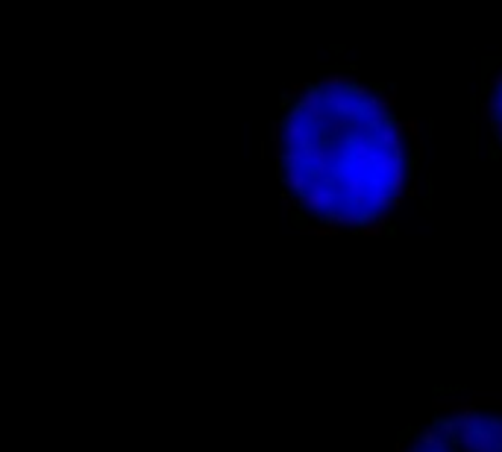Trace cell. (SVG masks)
<instances>
[{"mask_svg":"<svg viewBox=\"0 0 502 452\" xmlns=\"http://www.w3.org/2000/svg\"><path fill=\"white\" fill-rule=\"evenodd\" d=\"M271 153L285 209L308 232H379L414 188L409 117L391 91L352 74H326L285 94Z\"/></svg>","mask_w":502,"mask_h":452,"instance_id":"cell-1","label":"cell"},{"mask_svg":"<svg viewBox=\"0 0 502 452\" xmlns=\"http://www.w3.org/2000/svg\"><path fill=\"white\" fill-rule=\"evenodd\" d=\"M397 452H502V406L459 402L438 409L402 435Z\"/></svg>","mask_w":502,"mask_h":452,"instance_id":"cell-2","label":"cell"},{"mask_svg":"<svg viewBox=\"0 0 502 452\" xmlns=\"http://www.w3.org/2000/svg\"><path fill=\"white\" fill-rule=\"evenodd\" d=\"M482 117L493 153L502 159V59L493 62L482 88Z\"/></svg>","mask_w":502,"mask_h":452,"instance_id":"cell-3","label":"cell"}]
</instances>
